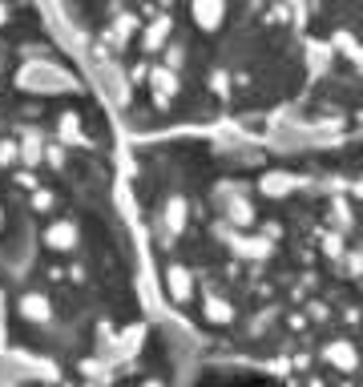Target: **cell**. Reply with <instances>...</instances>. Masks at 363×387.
<instances>
[{
    "label": "cell",
    "mask_w": 363,
    "mask_h": 387,
    "mask_svg": "<svg viewBox=\"0 0 363 387\" xmlns=\"http://www.w3.org/2000/svg\"><path fill=\"white\" fill-rule=\"evenodd\" d=\"M125 170L146 271L210 355L270 387H363V141H134Z\"/></svg>",
    "instance_id": "obj_1"
},
{
    "label": "cell",
    "mask_w": 363,
    "mask_h": 387,
    "mask_svg": "<svg viewBox=\"0 0 363 387\" xmlns=\"http://www.w3.org/2000/svg\"><path fill=\"white\" fill-rule=\"evenodd\" d=\"M121 134L363 141V4H53Z\"/></svg>",
    "instance_id": "obj_2"
}]
</instances>
